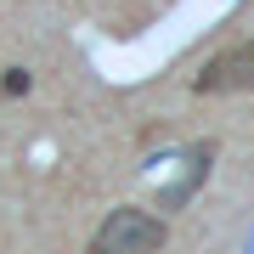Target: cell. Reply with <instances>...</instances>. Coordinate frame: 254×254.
I'll list each match as a JSON object with an SVG mask.
<instances>
[{
  "instance_id": "6da1fadb",
  "label": "cell",
  "mask_w": 254,
  "mask_h": 254,
  "mask_svg": "<svg viewBox=\"0 0 254 254\" xmlns=\"http://www.w3.org/2000/svg\"><path fill=\"white\" fill-rule=\"evenodd\" d=\"M164 237H170V226H164V215H153V209H108V220L96 226L91 249L85 254H158Z\"/></svg>"
},
{
  "instance_id": "7a4b0ae2",
  "label": "cell",
  "mask_w": 254,
  "mask_h": 254,
  "mask_svg": "<svg viewBox=\"0 0 254 254\" xmlns=\"http://www.w3.org/2000/svg\"><path fill=\"white\" fill-rule=\"evenodd\" d=\"M249 85H254V40H237V46L215 51L192 73V91L198 96H232V91H249Z\"/></svg>"
},
{
  "instance_id": "3957f363",
  "label": "cell",
  "mask_w": 254,
  "mask_h": 254,
  "mask_svg": "<svg viewBox=\"0 0 254 254\" xmlns=\"http://www.w3.org/2000/svg\"><path fill=\"white\" fill-rule=\"evenodd\" d=\"M209 158H215V141H198V147H192V170L181 175V181H175V187H164V198H158V209H181L187 198H192V192H198L203 187V175H209Z\"/></svg>"
},
{
  "instance_id": "277c9868",
  "label": "cell",
  "mask_w": 254,
  "mask_h": 254,
  "mask_svg": "<svg viewBox=\"0 0 254 254\" xmlns=\"http://www.w3.org/2000/svg\"><path fill=\"white\" fill-rule=\"evenodd\" d=\"M28 85H34L28 68H6V73H0V96H28Z\"/></svg>"
}]
</instances>
